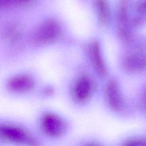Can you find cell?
<instances>
[{"label": "cell", "instance_id": "obj_3", "mask_svg": "<svg viewBox=\"0 0 146 146\" xmlns=\"http://www.w3.org/2000/svg\"><path fill=\"white\" fill-rule=\"evenodd\" d=\"M0 139L18 144L33 142L28 133L23 129L10 124H0Z\"/></svg>", "mask_w": 146, "mask_h": 146}, {"label": "cell", "instance_id": "obj_12", "mask_svg": "<svg viewBox=\"0 0 146 146\" xmlns=\"http://www.w3.org/2000/svg\"><path fill=\"white\" fill-rule=\"evenodd\" d=\"M141 104L143 109L146 111V87L144 91L142 96V100H141Z\"/></svg>", "mask_w": 146, "mask_h": 146}, {"label": "cell", "instance_id": "obj_11", "mask_svg": "<svg viewBox=\"0 0 146 146\" xmlns=\"http://www.w3.org/2000/svg\"><path fill=\"white\" fill-rule=\"evenodd\" d=\"M121 145L126 146H146V135L129 137L124 140Z\"/></svg>", "mask_w": 146, "mask_h": 146}, {"label": "cell", "instance_id": "obj_6", "mask_svg": "<svg viewBox=\"0 0 146 146\" xmlns=\"http://www.w3.org/2000/svg\"><path fill=\"white\" fill-rule=\"evenodd\" d=\"M94 90V84L87 75H82L76 80L73 88L74 99L79 102H84L89 99Z\"/></svg>", "mask_w": 146, "mask_h": 146}, {"label": "cell", "instance_id": "obj_10", "mask_svg": "<svg viewBox=\"0 0 146 146\" xmlns=\"http://www.w3.org/2000/svg\"><path fill=\"white\" fill-rule=\"evenodd\" d=\"M146 23V0H138L135 6V14L132 15L131 24L136 30Z\"/></svg>", "mask_w": 146, "mask_h": 146}, {"label": "cell", "instance_id": "obj_8", "mask_svg": "<svg viewBox=\"0 0 146 146\" xmlns=\"http://www.w3.org/2000/svg\"><path fill=\"white\" fill-rule=\"evenodd\" d=\"M34 79L29 75L21 74L11 78L7 82L8 90L13 92L23 93L31 91L34 87Z\"/></svg>", "mask_w": 146, "mask_h": 146}, {"label": "cell", "instance_id": "obj_7", "mask_svg": "<svg viewBox=\"0 0 146 146\" xmlns=\"http://www.w3.org/2000/svg\"><path fill=\"white\" fill-rule=\"evenodd\" d=\"M88 51L90 58L95 70L100 76H106L108 73L107 67L99 42L97 40L91 42L89 45Z\"/></svg>", "mask_w": 146, "mask_h": 146}, {"label": "cell", "instance_id": "obj_1", "mask_svg": "<svg viewBox=\"0 0 146 146\" xmlns=\"http://www.w3.org/2000/svg\"><path fill=\"white\" fill-rule=\"evenodd\" d=\"M125 52L123 58L124 70L132 74H139L146 71V39L136 38Z\"/></svg>", "mask_w": 146, "mask_h": 146}, {"label": "cell", "instance_id": "obj_2", "mask_svg": "<svg viewBox=\"0 0 146 146\" xmlns=\"http://www.w3.org/2000/svg\"><path fill=\"white\" fill-rule=\"evenodd\" d=\"M104 98L108 107L114 111L123 110L125 100L118 82L113 79L107 81L104 87Z\"/></svg>", "mask_w": 146, "mask_h": 146}, {"label": "cell", "instance_id": "obj_9", "mask_svg": "<svg viewBox=\"0 0 146 146\" xmlns=\"http://www.w3.org/2000/svg\"><path fill=\"white\" fill-rule=\"evenodd\" d=\"M94 6L102 25H108L111 19V10L108 0H94Z\"/></svg>", "mask_w": 146, "mask_h": 146}, {"label": "cell", "instance_id": "obj_5", "mask_svg": "<svg viewBox=\"0 0 146 146\" xmlns=\"http://www.w3.org/2000/svg\"><path fill=\"white\" fill-rule=\"evenodd\" d=\"M42 127L46 133L52 137H59L66 131L64 121L58 116L53 113L45 114L41 121Z\"/></svg>", "mask_w": 146, "mask_h": 146}, {"label": "cell", "instance_id": "obj_4", "mask_svg": "<svg viewBox=\"0 0 146 146\" xmlns=\"http://www.w3.org/2000/svg\"><path fill=\"white\" fill-rule=\"evenodd\" d=\"M61 33L60 26L54 21L43 24L35 34V41L39 44H48L55 41Z\"/></svg>", "mask_w": 146, "mask_h": 146}]
</instances>
